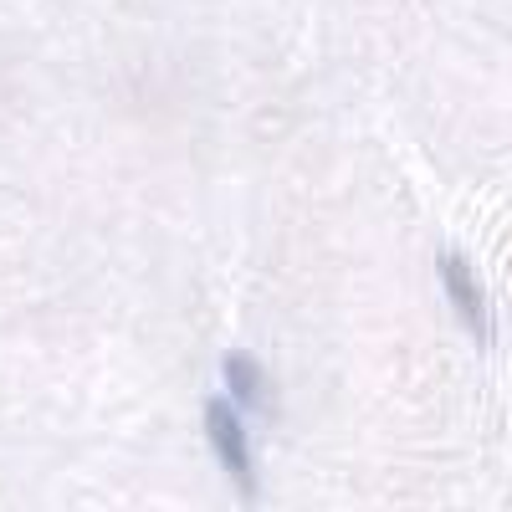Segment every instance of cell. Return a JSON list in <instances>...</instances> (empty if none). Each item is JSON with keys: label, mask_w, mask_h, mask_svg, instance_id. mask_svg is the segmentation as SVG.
<instances>
[{"label": "cell", "mask_w": 512, "mask_h": 512, "mask_svg": "<svg viewBox=\"0 0 512 512\" xmlns=\"http://www.w3.org/2000/svg\"><path fill=\"white\" fill-rule=\"evenodd\" d=\"M205 436H210V451H216L221 472L241 487V497H246V502H256L262 482H256L251 441H246V425H241L236 405H226V400H205Z\"/></svg>", "instance_id": "6da1fadb"}, {"label": "cell", "mask_w": 512, "mask_h": 512, "mask_svg": "<svg viewBox=\"0 0 512 512\" xmlns=\"http://www.w3.org/2000/svg\"><path fill=\"white\" fill-rule=\"evenodd\" d=\"M441 282H446V297L456 303L461 323L477 333V344H492V308H487V292L477 282V267L466 262L461 251H446L441 256Z\"/></svg>", "instance_id": "7a4b0ae2"}, {"label": "cell", "mask_w": 512, "mask_h": 512, "mask_svg": "<svg viewBox=\"0 0 512 512\" xmlns=\"http://www.w3.org/2000/svg\"><path fill=\"white\" fill-rule=\"evenodd\" d=\"M221 379H226V390H231L226 405H241L251 415H277V395H272V384H267V369L256 364L251 354H226L221 359Z\"/></svg>", "instance_id": "3957f363"}]
</instances>
